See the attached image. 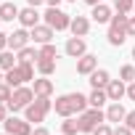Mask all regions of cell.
<instances>
[{
  "label": "cell",
  "mask_w": 135,
  "mask_h": 135,
  "mask_svg": "<svg viewBox=\"0 0 135 135\" xmlns=\"http://www.w3.org/2000/svg\"><path fill=\"white\" fill-rule=\"evenodd\" d=\"M90 135H114V130H111V124H106V122H101Z\"/></svg>",
  "instance_id": "4dcf8cb0"
},
{
  "label": "cell",
  "mask_w": 135,
  "mask_h": 135,
  "mask_svg": "<svg viewBox=\"0 0 135 135\" xmlns=\"http://www.w3.org/2000/svg\"><path fill=\"white\" fill-rule=\"evenodd\" d=\"M119 77H122V82H132L135 80V66L132 64H124L122 69H119Z\"/></svg>",
  "instance_id": "4316f807"
},
{
  "label": "cell",
  "mask_w": 135,
  "mask_h": 135,
  "mask_svg": "<svg viewBox=\"0 0 135 135\" xmlns=\"http://www.w3.org/2000/svg\"><path fill=\"white\" fill-rule=\"evenodd\" d=\"M19 64V58L13 56V50H0V69H3V72H8V69H13V66Z\"/></svg>",
  "instance_id": "44dd1931"
},
{
  "label": "cell",
  "mask_w": 135,
  "mask_h": 135,
  "mask_svg": "<svg viewBox=\"0 0 135 135\" xmlns=\"http://www.w3.org/2000/svg\"><path fill=\"white\" fill-rule=\"evenodd\" d=\"M124 117H127V109L119 103V101H111L109 103V109H106V122H124Z\"/></svg>",
  "instance_id": "4fadbf2b"
},
{
  "label": "cell",
  "mask_w": 135,
  "mask_h": 135,
  "mask_svg": "<svg viewBox=\"0 0 135 135\" xmlns=\"http://www.w3.org/2000/svg\"><path fill=\"white\" fill-rule=\"evenodd\" d=\"M88 101H90V106L101 109V106L109 101V95H106V88H93V90H90V95H88Z\"/></svg>",
  "instance_id": "ffe728a7"
},
{
  "label": "cell",
  "mask_w": 135,
  "mask_h": 135,
  "mask_svg": "<svg viewBox=\"0 0 135 135\" xmlns=\"http://www.w3.org/2000/svg\"><path fill=\"white\" fill-rule=\"evenodd\" d=\"M88 6H98V3H103V0H85Z\"/></svg>",
  "instance_id": "60d3db41"
},
{
  "label": "cell",
  "mask_w": 135,
  "mask_h": 135,
  "mask_svg": "<svg viewBox=\"0 0 135 135\" xmlns=\"http://www.w3.org/2000/svg\"><path fill=\"white\" fill-rule=\"evenodd\" d=\"M3 135H11V132H3Z\"/></svg>",
  "instance_id": "f6af8a7d"
},
{
  "label": "cell",
  "mask_w": 135,
  "mask_h": 135,
  "mask_svg": "<svg viewBox=\"0 0 135 135\" xmlns=\"http://www.w3.org/2000/svg\"><path fill=\"white\" fill-rule=\"evenodd\" d=\"M127 98H130V101H135V80H132V82H127Z\"/></svg>",
  "instance_id": "e575fe53"
},
{
  "label": "cell",
  "mask_w": 135,
  "mask_h": 135,
  "mask_svg": "<svg viewBox=\"0 0 135 135\" xmlns=\"http://www.w3.org/2000/svg\"><path fill=\"white\" fill-rule=\"evenodd\" d=\"M69 3H77V0H69Z\"/></svg>",
  "instance_id": "ee69618b"
},
{
  "label": "cell",
  "mask_w": 135,
  "mask_h": 135,
  "mask_svg": "<svg viewBox=\"0 0 135 135\" xmlns=\"http://www.w3.org/2000/svg\"><path fill=\"white\" fill-rule=\"evenodd\" d=\"M35 101V90L32 88H27V85H21V88H13V93H11V98H8V111H24L29 103Z\"/></svg>",
  "instance_id": "277c9868"
},
{
  "label": "cell",
  "mask_w": 135,
  "mask_h": 135,
  "mask_svg": "<svg viewBox=\"0 0 135 135\" xmlns=\"http://www.w3.org/2000/svg\"><path fill=\"white\" fill-rule=\"evenodd\" d=\"M64 50H66L69 58H82L88 53V42H85V37H69L66 45H64Z\"/></svg>",
  "instance_id": "ba28073f"
},
{
  "label": "cell",
  "mask_w": 135,
  "mask_h": 135,
  "mask_svg": "<svg viewBox=\"0 0 135 135\" xmlns=\"http://www.w3.org/2000/svg\"><path fill=\"white\" fill-rule=\"evenodd\" d=\"M132 58H135V45H132Z\"/></svg>",
  "instance_id": "7bdbcfd3"
},
{
  "label": "cell",
  "mask_w": 135,
  "mask_h": 135,
  "mask_svg": "<svg viewBox=\"0 0 135 135\" xmlns=\"http://www.w3.org/2000/svg\"><path fill=\"white\" fill-rule=\"evenodd\" d=\"M27 3H29V6H35V8H37V6H42V3H45V0H27Z\"/></svg>",
  "instance_id": "f35d334b"
},
{
  "label": "cell",
  "mask_w": 135,
  "mask_h": 135,
  "mask_svg": "<svg viewBox=\"0 0 135 135\" xmlns=\"http://www.w3.org/2000/svg\"><path fill=\"white\" fill-rule=\"evenodd\" d=\"M6 48H8V35L0 32V50H6Z\"/></svg>",
  "instance_id": "8d00e7d4"
},
{
  "label": "cell",
  "mask_w": 135,
  "mask_h": 135,
  "mask_svg": "<svg viewBox=\"0 0 135 135\" xmlns=\"http://www.w3.org/2000/svg\"><path fill=\"white\" fill-rule=\"evenodd\" d=\"M29 40H32V35L27 32V27H21V29H16V32H11V35H8V48L19 53L21 48H27V45H29Z\"/></svg>",
  "instance_id": "9c48e42d"
},
{
  "label": "cell",
  "mask_w": 135,
  "mask_h": 135,
  "mask_svg": "<svg viewBox=\"0 0 135 135\" xmlns=\"http://www.w3.org/2000/svg\"><path fill=\"white\" fill-rule=\"evenodd\" d=\"M132 13H135V6H132Z\"/></svg>",
  "instance_id": "bcb514c9"
},
{
  "label": "cell",
  "mask_w": 135,
  "mask_h": 135,
  "mask_svg": "<svg viewBox=\"0 0 135 135\" xmlns=\"http://www.w3.org/2000/svg\"><path fill=\"white\" fill-rule=\"evenodd\" d=\"M53 27H48V24H37V27H32L29 29V35H32V40L37 42V45H45V42H53Z\"/></svg>",
  "instance_id": "30bf717a"
},
{
  "label": "cell",
  "mask_w": 135,
  "mask_h": 135,
  "mask_svg": "<svg viewBox=\"0 0 135 135\" xmlns=\"http://www.w3.org/2000/svg\"><path fill=\"white\" fill-rule=\"evenodd\" d=\"M61 132H64V135H77V132H80V122L72 119V117H64V122H61Z\"/></svg>",
  "instance_id": "d4e9b609"
},
{
  "label": "cell",
  "mask_w": 135,
  "mask_h": 135,
  "mask_svg": "<svg viewBox=\"0 0 135 135\" xmlns=\"http://www.w3.org/2000/svg\"><path fill=\"white\" fill-rule=\"evenodd\" d=\"M69 29H72V35H74V37H85V35L90 32V21H88L85 16H72Z\"/></svg>",
  "instance_id": "2e32d148"
},
{
  "label": "cell",
  "mask_w": 135,
  "mask_h": 135,
  "mask_svg": "<svg viewBox=\"0 0 135 135\" xmlns=\"http://www.w3.org/2000/svg\"><path fill=\"white\" fill-rule=\"evenodd\" d=\"M127 37H135V16L127 19Z\"/></svg>",
  "instance_id": "d6a6232c"
},
{
  "label": "cell",
  "mask_w": 135,
  "mask_h": 135,
  "mask_svg": "<svg viewBox=\"0 0 135 135\" xmlns=\"http://www.w3.org/2000/svg\"><path fill=\"white\" fill-rule=\"evenodd\" d=\"M42 19H45V24L53 27L56 32L69 29V24H72V16H69V13H64L61 8H50V6H48V11L42 13Z\"/></svg>",
  "instance_id": "8992f818"
},
{
  "label": "cell",
  "mask_w": 135,
  "mask_h": 135,
  "mask_svg": "<svg viewBox=\"0 0 135 135\" xmlns=\"http://www.w3.org/2000/svg\"><path fill=\"white\" fill-rule=\"evenodd\" d=\"M53 109V101L48 98V95H35V101L24 109V119L27 122H32V124H37V122H45V117H48V111Z\"/></svg>",
  "instance_id": "7a4b0ae2"
},
{
  "label": "cell",
  "mask_w": 135,
  "mask_h": 135,
  "mask_svg": "<svg viewBox=\"0 0 135 135\" xmlns=\"http://www.w3.org/2000/svg\"><path fill=\"white\" fill-rule=\"evenodd\" d=\"M40 58H56V45H53V42L40 45Z\"/></svg>",
  "instance_id": "f1b7e54d"
},
{
  "label": "cell",
  "mask_w": 135,
  "mask_h": 135,
  "mask_svg": "<svg viewBox=\"0 0 135 135\" xmlns=\"http://www.w3.org/2000/svg\"><path fill=\"white\" fill-rule=\"evenodd\" d=\"M16 66H19L24 82H35V66H32V64H16Z\"/></svg>",
  "instance_id": "484cf974"
},
{
  "label": "cell",
  "mask_w": 135,
  "mask_h": 135,
  "mask_svg": "<svg viewBox=\"0 0 135 135\" xmlns=\"http://www.w3.org/2000/svg\"><path fill=\"white\" fill-rule=\"evenodd\" d=\"M88 106H90V101H88V95H82V93H64V95H58V98L53 101V109H56L58 117L82 114Z\"/></svg>",
  "instance_id": "6da1fadb"
},
{
  "label": "cell",
  "mask_w": 135,
  "mask_h": 135,
  "mask_svg": "<svg viewBox=\"0 0 135 135\" xmlns=\"http://www.w3.org/2000/svg\"><path fill=\"white\" fill-rule=\"evenodd\" d=\"M0 21H3V19H0Z\"/></svg>",
  "instance_id": "7dc6e473"
},
{
  "label": "cell",
  "mask_w": 135,
  "mask_h": 135,
  "mask_svg": "<svg viewBox=\"0 0 135 135\" xmlns=\"http://www.w3.org/2000/svg\"><path fill=\"white\" fill-rule=\"evenodd\" d=\"M80 119V132H93L101 122H106V111H101V109H95V106H90V109H85L82 114H77Z\"/></svg>",
  "instance_id": "5b68a950"
},
{
  "label": "cell",
  "mask_w": 135,
  "mask_h": 135,
  "mask_svg": "<svg viewBox=\"0 0 135 135\" xmlns=\"http://www.w3.org/2000/svg\"><path fill=\"white\" fill-rule=\"evenodd\" d=\"M95 69H98V58H95L93 53H85L82 58H77V74H85V77H90Z\"/></svg>",
  "instance_id": "7c38bea8"
},
{
  "label": "cell",
  "mask_w": 135,
  "mask_h": 135,
  "mask_svg": "<svg viewBox=\"0 0 135 135\" xmlns=\"http://www.w3.org/2000/svg\"><path fill=\"white\" fill-rule=\"evenodd\" d=\"M16 58H19V64H37L40 50H35L32 45H27V48H21V50L16 53Z\"/></svg>",
  "instance_id": "e0dca14e"
},
{
  "label": "cell",
  "mask_w": 135,
  "mask_h": 135,
  "mask_svg": "<svg viewBox=\"0 0 135 135\" xmlns=\"http://www.w3.org/2000/svg\"><path fill=\"white\" fill-rule=\"evenodd\" d=\"M11 93H13V88H11L8 82H0V103H8Z\"/></svg>",
  "instance_id": "f546056e"
},
{
  "label": "cell",
  "mask_w": 135,
  "mask_h": 135,
  "mask_svg": "<svg viewBox=\"0 0 135 135\" xmlns=\"http://www.w3.org/2000/svg\"><path fill=\"white\" fill-rule=\"evenodd\" d=\"M109 82H111V77H109L106 69H95V72L90 74V85H93V88H106Z\"/></svg>",
  "instance_id": "7402d4cb"
},
{
  "label": "cell",
  "mask_w": 135,
  "mask_h": 135,
  "mask_svg": "<svg viewBox=\"0 0 135 135\" xmlns=\"http://www.w3.org/2000/svg\"><path fill=\"white\" fill-rule=\"evenodd\" d=\"M45 3H48L50 8H58V3H61V0H45Z\"/></svg>",
  "instance_id": "ab89813d"
},
{
  "label": "cell",
  "mask_w": 135,
  "mask_h": 135,
  "mask_svg": "<svg viewBox=\"0 0 135 135\" xmlns=\"http://www.w3.org/2000/svg\"><path fill=\"white\" fill-rule=\"evenodd\" d=\"M37 72L42 77H50L56 72V58H37Z\"/></svg>",
  "instance_id": "603a6c76"
},
{
  "label": "cell",
  "mask_w": 135,
  "mask_h": 135,
  "mask_svg": "<svg viewBox=\"0 0 135 135\" xmlns=\"http://www.w3.org/2000/svg\"><path fill=\"white\" fill-rule=\"evenodd\" d=\"M0 82H6V77H3V74H0Z\"/></svg>",
  "instance_id": "b9f144b4"
},
{
  "label": "cell",
  "mask_w": 135,
  "mask_h": 135,
  "mask_svg": "<svg viewBox=\"0 0 135 135\" xmlns=\"http://www.w3.org/2000/svg\"><path fill=\"white\" fill-rule=\"evenodd\" d=\"M124 124H127L130 130H135V111H127V117H124Z\"/></svg>",
  "instance_id": "836d02e7"
},
{
  "label": "cell",
  "mask_w": 135,
  "mask_h": 135,
  "mask_svg": "<svg viewBox=\"0 0 135 135\" xmlns=\"http://www.w3.org/2000/svg\"><path fill=\"white\" fill-rule=\"evenodd\" d=\"M32 135H50V132H48L45 127H35V130H32Z\"/></svg>",
  "instance_id": "74e56055"
},
{
  "label": "cell",
  "mask_w": 135,
  "mask_h": 135,
  "mask_svg": "<svg viewBox=\"0 0 135 135\" xmlns=\"http://www.w3.org/2000/svg\"><path fill=\"white\" fill-rule=\"evenodd\" d=\"M19 24H21V27H27V29L37 27V24H40V13H37V8H35V6L21 8V11H19Z\"/></svg>",
  "instance_id": "8fae6325"
},
{
  "label": "cell",
  "mask_w": 135,
  "mask_h": 135,
  "mask_svg": "<svg viewBox=\"0 0 135 135\" xmlns=\"http://www.w3.org/2000/svg\"><path fill=\"white\" fill-rule=\"evenodd\" d=\"M3 127H6V132H11V135H32V122L19 119V117H6Z\"/></svg>",
  "instance_id": "52a82bcc"
},
{
  "label": "cell",
  "mask_w": 135,
  "mask_h": 135,
  "mask_svg": "<svg viewBox=\"0 0 135 135\" xmlns=\"http://www.w3.org/2000/svg\"><path fill=\"white\" fill-rule=\"evenodd\" d=\"M32 90H35V95H53V82L48 80V77H40V80H35V85H32Z\"/></svg>",
  "instance_id": "ac0fdd59"
},
{
  "label": "cell",
  "mask_w": 135,
  "mask_h": 135,
  "mask_svg": "<svg viewBox=\"0 0 135 135\" xmlns=\"http://www.w3.org/2000/svg\"><path fill=\"white\" fill-rule=\"evenodd\" d=\"M6 117H8V106L0 103V122H6Z\"/></svg>",
  "instance_id": "d590c367"
},
{
  "label": "cell",
  "mask_w": 135,
  "mask_h": 135,
  "mask_svg": "<svg viewBox=\"0 0 135 135\" xmlns=\"http://www.w3.org/2000/svg\"><path fill=\"white\" fill-rule=\"evenodd\" d=\"M106 95H109V101H122V98L127 95L124 82H122V80H111V82L106 85Z\"/></svg>",
  "instance_id": "5bb4252c"
},
{
  "label": "cell",
  "mask_w": 135,
  "mask_h": 135,
  "mask_svg": "<svg viewBox=\"0 0 135 135\" xmlns=\"http://www.w3.org/2000/svg\"><path fill=\"white\" fill-rule=\"evenodd\" d=\"M6 82H8L11 88H21V85H24V77H21V72H19V66H13V69L6 72Z\"/></svg>",
  "instance_id": "cb8c5ba5"
},
{
  "label": "cell",
  "mask_w": 135,
  "mask_h": 135,
  "mask_svg": "<svg viewBox=\"0 0 135 135\" xmlns=\"http://www.w3.org/2000/svg\"><path fill=\"white\" fill-rule=\"evenodd\" d=\"M127 13H114L111 16V21H109V35H106V40H109V45H122L124 40H127Z\"/></svg>",
  "instance_id": "3957f363"
},
{
  "label": "cell",
  "mask_w": 135,
  "mask_h": 135,
  "mask_svg": "<svg viewBox=\"0 0 135 135\" xmlns=\"http://www.w3.org/2000/svg\"><path fill=\"white\" fill-rule=\"evenodd\" d=\"M90 16H93L95 24H109L114 13H111V8H109L106 3H98V6H93V13H90Z\"/></svg>",
  "instance_id": "9a60e30c"
},
{
  "label": "cell",
  "mask_w": 135,
  "mask_h": 135,
  "mask_svg": "<svg viewBox=\"0 0 135 135\" xmlns=\"http://www.w3.org/2000/svg\"><path fill=\"white\" fill-rule=\"evenodd\" d=\"M114 135H135V130H130L127 124H119V127H114Z\"/></svg>",
  "instance_id": "1f68e13d"
},
{
  "label": "cell",
  "mask_w": 135,
  "mask_h": 135,
  "mask_svg": "<svg viewBox=\"0 0 135 135\" xmlns=\"http://www.w3.org/2000/svg\"><path fill=\"white\" fill-rule=\"evenodd\" d=\"M0 19H3V21H13V19H19V8H16V3H11V0L0 3Z\"/></svg>",
  "instance_id": "d6986e66"
},
{
  "label": "cell",
  "mask_w": 135,
  "mask_h": 135,
  "mask_svg": "<svg viewBox=\"0 0 135 135\" xmlns=\"http://www.w3.org/2000/svg\"><path fill=\"white\" fill-rule=\"evenodd\" d=\"M132 6H135V0H114V8H117L119 13H130Z\"/></svg>",
  "instance_id": "83f0119b"
}]
</instances>
